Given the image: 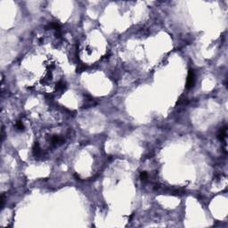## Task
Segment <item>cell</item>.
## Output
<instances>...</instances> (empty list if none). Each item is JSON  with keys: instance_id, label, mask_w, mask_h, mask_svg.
Listing matches in <instances>:
<instances>
[{"instance_id": "cell-1", "label": "cell", "mask_w": 228, "mask_h": 228, "mask_svg": "<svg viewBox=\"0 0 228 228\" xmlns=\"http://www.w3.org/2000/svg\"><path fill=\"white\" fill-rule=\"evenodd\" d=\"M194 85V69H190L187 77V81H186V88H192Z\"/></svg>"}, {"instance_id": "cell-4", "label": "cell", "mask_w": 228, "mask_h": 228, "mask_svg": "<svg viewBox=\"0 0 228 228\" xmlns=\"http://www.w3.org/2000/svg\"><path fill=\"white\" fill-rule=\"evenodd\" d=\"M15 127L19 131H23V129H24V125H23V123L22 121H17L16 124H15Z\"/></svg>"}, {"instance_id": "cell-2", "label": "cell", "mask_w": 228, "mask_h": 228, "mask_svg": "<svg viewBox=\"0 0 228 228\" xmlns=\"http://www.w3.org/2000/svg\"><path fill=\"white\" fill-rule=\"evenodd\" d=\"M226 135H227V128H226V126H225V127L220 129V131L218 133V138L222 141L226 137Z\"/></svg>"}, {"instance_id": "cell-6", "label": "cell", "mask_w": 228, "mask_h": 228, "mask_svg": "<svg viewBox=\"0 0 228 228\" xmlns=\"http://www.w3.org/2000/svg\"><path fill=\"white\" fill-rule=\"evenodd\" d=\"M4 201H5V200H4V195H2L1 196V207H2V208H3V205H4Z\"/></svg>"}, {"instance_id": "cell-3", "label": "cell", "mask_w": 228, "mask_h": 228, "mask_svg": "<svg viewBox=\"0 0 228 228\" xmlns=\"http://www.w3.org/2000/svg\"><path fill=\"white\" fill-rule=\"evenodd\" d=\"M33 153H34V155L36 157H38L40 154H41V150H40V147H39V145H38L37 143L35 144L34 149H33Z\"/></svg>"}, {"instance_id": "cell-5", "label": "cell", "mask_w": 228, "mask_h": 228, "mask_svg": "<svg viewBox=\"0 0 228 228\" xmlns=\"http://www.w3.org/2000/svg\"><path fill=\"white\" fill-rule=\"evenodd\" d=\"M140 178L143 180V181H144V180H146L147 178H148V175H147L146 172H144V171H143L141 173V175H140Z\"/></svg>"}]
</instances>
